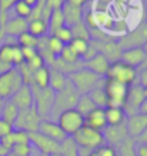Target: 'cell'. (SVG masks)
<instances>
[{
	"label": "cell",
	"mask_w": 147,
	"mask_h": 156,
	"mask_svg": "<svg viewBox=\"0 0 147 156\" xmlns=\"http://www.w3.org/2000/svg\"><path fill=\"white\" fill-rule=\"evenodd\" d=\"M67 79L70 80V83L76 90L79 92V95H87L90 90H93L96 86L101 85V77H99L97 75H94L93 72L87 70V69H80V70H76L70 73L67 76Z\"/></svg>",
	"instance_id": "cell-1"
},
{
	"label": "cell",
	"mask_w": 147,
	"mask_h": 156,
	"mask_svg": "<svg viewBox=\"0 0 147 156\" xmlns=\"http://www.w3.org/2000/svg\"><path fill=\"white\" fill-rule=\"evenodd\" d=\"M79 92L76 90V87L71 85L70 80L67 79V83L64 86V89L57 92L56 96H54V106H53L52 115H59L64 112V110H69V109H74L76 108V103L79 100Z\"/></svg>",
	"instance_id": "cell-2"
},
{
	"label": "cell",
	"mask_w": 147,
	"mask_h": 156,
	"mask_svg": "<svg viewBox=\"0 0 147 156\" xmlns=\"http://www.w3.org/2000/svg\"><path fill=\"white\" fill-rule=\"evenodd\" d=\"M106 77L111 79V80L120 82L123 85L132 86L136 83V79H137V69L128 66L121 60H116L110 63V67L107 70Z\"/></svg>",
	"instance_id": "cell-3"
},
{
	"label": "cell",
	"mask_w": 147,
	"mask_h": 156,
	"mask_svg": "<svg viewBox=\"0 0 147 156\" xmlns=\"http://www.w3.org/2000/svg\"><path fill=\"white\" fill-rule=\"evenodd\" d=\"M33 92L34 99V108L37 110V113L42 116V119H46L52 115L53 106H54V96L56 93L50 87L40 89L37 86H30Z\"/></svg>",
	"instance_id": "cell-4"
},
{
	"label": "cell",
	"mask_w": 147,
	"mask_h": 156,
	"mask_svg": "<svg viewBox=\"0 0 147 156\" xmlns=\"http://www.w3.org/2000/svg\"><path fill=\"white\" fill-rule=\"evenodd\" d=\"M22 86H23V80L16 67H12L7 72L2 73L0 75V99L9 100Z\"/></svg>",
	"instance_id": "cell-5"
},
{
	"label": "cell",
	"mask_w": 147,
	"mask_h": 156,
	"mask_svg": "<svg viewBox=\"0 0 147 156\" xmlns=\"http://www.w3.org/2000/svg\"><path fill=\"white\" fill-rule=\"evenodd\" d=\"M71 137L74 139V142L77 143L79 147H84V149H89V151H94V149H97V147H100L101 145L106 143L103 133L97 132L94 129L87 128V126H83Z\"/></svg>",
	"instance_id": "cell-6"
},
{
	"label": "cell",
	"mask_w": 147,
	"mask_h": 156,
	"mask_svg": "<svg viewBox=\"0 0 147 156\" xmlns=\"http://www.w3.org/2000/svg\"><path fill=\"white\" fill-rule=\"evenodd\" d=\"M103 89L107 95V108L123 109L124 99H126L128 92L127 85H123V83L111 80V79H106L104 83H103Z\"/></svg>",
	"instance_id": "cell-7"
},
{
	"label": "cell",
	"mask_w": 147,
	"mask_h": 156,
	"mask_svg": "<svg viewBox=\"0 0 147 156\" xmlns=\"http://www.w3.org/2000/svg\"><path fill=\"white\" fill-rule=\"evenodd\" d=\"M57 125L67 136H73L77 130H80L84 126V118L76 109H69L57 116Z\"/></svg>",
	"instance_id": "cell-8"
},
{
	"label": "cell",
	"mask_w": 147,
	"mask_h": 156,
	"mask_svg": "<svg viewBox=\"0 0 147 156\" xmlns=\"http://www.w3.org/2000/svg\"><path fill=\"white\" fill-rule=\"evenodd\" d=\"M43 119L42 116L37 113L36 108H30L26 110H20L19 116L16 119V122L13 125V129H19V130H26V132H37L39 125Z\"/></svg>",
	"instance_id": "cell-9"
},
{
	"label": "cell",
	"mask_w": 147,
	"mask_h": 156,
	"mask_svg": "<svg viewBox=\"0 0 147 156\" xmlns=\"http://www.w3.org/2000/svg\"><path fill=\"white\" fill-rule=\"evenodd\" d=\"M147 42V23H140L138 26L132 30L126 32L119 40V44L121 50L128 48H142L143 44Z\"/></svg>",
	"instance_id": "cell-10"
},
{
	"label": "cell",
	"mask_w": 147,
	"mask_h": 156,
	"mask_svg": "<svg viewBox=\"0 0 147 156\" xmlns=\"http://www.w3.org/2000/svg\"><path fill=\"white\" fill-rule=\"evenodd\" d=\"M143 100H144V92H143L142 86L137 83L128 86L127 96H126L123 105V112L126 113V116L138 113V109H140V105L143 103Z\"/></svg>",
	"instance_id": "cell-11"
},
{
	"label": "cell",
	"mask_w": 147,
	"mask_h": 156,
	"mask_svg": "<svg viewBox=\"0 0 147 156\" xmlns=\"http://www.w3.org/2000/svg\"><path fill=\"white\" fill-rule=\"evenodd\" d=\"M29 139H30V145H33L34 149L39 151L40 155L49 156V155H52V153H57L59 152V145L60 143L49 139V137H46L42 133H39V132L29 133Z\"/></svg>",
	"instance_id": "cell-12"
},
{
	"label": "cell",
	"mask_w": 147,
	"mask_h": 156,
	"mask_svg": "<svg viewBox=\"0 0 147 156\" xmlns=\"http://www.w3.org/2000/svg\"><path fill=\"white\" fill-rule=\"evenodd\" d=\"M90 44L96 49V52L106 56L111 62H116L120 59L121 55V48H120L119 42L114 40H107V42H97V40H90Z\"/></svg>",
	"instance_id": "cell-13"
},
{
	"label": "cell",
	"mask_w": 147,
	"mask_h": 156,
	"mask_svg": "<svg viewBox=\"0 0 147 156\" xmlns=\"http://www.w3.org/2000/svg\"><path fill=\"white\" fill-rule=\"evenodd\" d=\"M101 133H103L107 145H111L114 147H117L127 137H130L127 133V128H126V122L121 125H116V126H106V129Z\"/></svg>",
	"instance_id": "cell-14"
},
{
	"label": "cell",
	"mask_w": 147,
	"mask_h": 156,
	"mask_svg": "<svg viewBox=\"0 0 147 156\" xmlns=\"http://www.w3.org/2000/svg\"><path fill=\"white\" fill-rule=\"evenodd\" d=\"M39 133L44 135L46 137L52 139L57 143H62L64 139L67 137V135L62 130V128L57 125V122H52V120H47V119H43L40 125H39Z\"/></svg>",
	"instance_id": "cell-15"
},
{
	"label": "cell",
	"mask_w": 147,
	"mask_h": 156,
	"mask_svg": "<svg viewBox=\"0 0 147 156\" xmlns=\"http://www.w3.org/2000/svg\"><path fill=\"white\" fill-rule=\"evenodd\" d=\"M10 100L19 108V110H26V109L33 108L34 99H33L32 87L27 85H23L12 98H10Z\"/></svg>",
	"instance_id": "cell-16"
},
{
	"label": "cell",
	"mask_w": 147,
	"mask_h": 156,
	"mask_svg": "<svg viewBox=\"0 0 147 156\" xmlns=\"http://www.w3.org/2000/svg\"><path fill=\"white\" fill-rule=\"evenodd\" d=\"M126 128L130 137L137 139L143 133V130L147 128V116L142 113H136L126 118Z\"/></svg>",
	"instance_id": "cell-17"
},
{
	"label": "cell",
	"mask_w": 147,
	"mask_h": 156,
	"mask_svg": "<svg viewBox=\"0 0 147 156\" xmlns=\"http://www.w3.org/2000/svg\"><path fill=\"white\" fill-rule=\"evenodd\" d=\"M83 67L87 69V70L93 72L99 77H103V76L107 75V70H109V67H110V60L106 56L97 53L94 57H91L90 60L83 62Z\"/></svg>",
	"instance_id": "cell-18"
},
{
	"label": "cell",
	"mask_w": 147,
	"mask_h": 156,
	"mask_svg": "<svg viewBox=\"0 0 147 156\" xmlns=\"http://www.w3.org/2000/svg\"><path fill=\"white\" fill-rule=\"evenodd\" d=\"M146 59V53L143 52L142 48H128V49H123L121 50V55H120L119 60L124 62L126 65L132 67H138L142 66V63Z\"/></svg>",
	"instance_id": "cell-19"
},
{
	"label": "cell",
	"mask_w": 147,
	"mask_h": 156,
	"mask_svg": "<svg viewBox=\"0 0 147 156\" xmlns=\"http://www.w3.org/2000/svg\"><path fill=\"white\" fill-rule=\"evenodd\" d=\"M84 126L90 129H94L97 132H103L107 126L106 122V116H104V109L96 108L93 112L84 116Z\"/></svg>",
	"instance_id": "cell-20"
},
{
	"label": "cell",
	"mask_w": 147,
	"mask_h": 156,
	"mask_svg": "<svg viewBox=\"0 0 147 156\" xmlns=\"http://www.w3.org/2000/svg\"><path fill=\"white\" fill-rule=\"evenodd\" d=\"M27 20L22 17H13L9 19L5 24V36L6 37H19L20 34L27 32Z\"/></svg>",
	"instance_id": "cell-21"
},
{
	"label": "cell",
	"mask_w": 147,
	"mask_h": 156,
	"mask_svg": "<svg viewBox=\"0 0 147 156\" xmlns=\"http://www.w3.org/2000/svg\"><path fill=\"white\" fill-rule=\"evenodd\" d=\"M63 12V17H64V24L69 26V27H73L76 24L81 23L83 22V9L81 7H74V6L69 5V3H64L62 7Z\"/></svg>",
	"instance_id": "cell-22"
},
{
	"label": "cell",
	"mask_w": 147,
	"mask_h": 156,
	"mask_svg": "<svg viewBox=\"0 0 147 156\" xmlns=\"http://www.w3.org/2000/svg\"><path fill=\"white\" fill-rule=\"evenodd\" d=\"M27 32L30 34H33L34 37H43V36H47L49 33V24L46 20L40 19H33V20H27Z\"/></svg>",
	"instance_id": "cell-23"
},
{
	"label": "cell",
	"mask_w": 147,
	"mask_h": 156,
	"mask_svg": "<svg viewBox=\"0 0 147 156\" xmlns=\"http://www.w3.org/2000/svg\"><path fill=\"white\" fill-rule=\"evenodd\" d=\"M104 116H106L107 126L121 125V123L126 122V118H127L121 108H106L104 109Z\"/></svg>",
	"instance_id": "cell-24"
},
{
	"label": "cell",
	"mask_w": 147,
	"mask_h": 156,
	"mask_svg": "<svg viewBox=\"0 0 147 156\" xmlns=\"http://www.w3.org/2000/svg\"><path fill=\"white\" fill-rule=\"evenodd\" d=\"M19 108L16 106V105L12 102V100H5V103L2 106V110H0V118L6 120V122H9L10 125H14L16 122V119L19 116Z\"/></svg>",
	"instance_id": "cell-25"
},
{
	"label": "cell",
	"mask_w": 147,
	"mask_h": 156,
	"mask_svg": "<svg viewBox=\"0 0 147 156\" xmlns=\"http://www.w3.org/2000/svg\"><path fill=\"white\" fill-rule=\"evenodd\" d=\"M49 82H50V67L49 66L44 65L43 67L33 72V85L32 86L46 89V87H49Z\"/></svg>",
	"instance_id": "cell-26"
},
{
	"label": "cell",
	"mask_w": 147,
	"mask_h": 156,
	"mask_svg": "<svg viewBox=\"0 0 147 156\" xmlns=\"http://www.w3.org/2000/svg\"><path fill=\"white\" fill-rule=\"evenodd\" d=\"M66 83H67V76L63 75L62 72L50 67V82H49V87H50L54 93H57V92H60V90L64 89Z\"/></svg>",
	"instance_id": "cell-27"
},
{
	"label": "cell",
	"mask_w": 147,
	"mask_h": 156,
	"mask_svg": "<svg viewBox=\"0 0 147 156\" xmlns=\"http://www.w3.org/2000/svg\"><path fill=\"white\" fill-rule=\"evenodd\" d=\"M104 83V82H103ZM103 83L99 86H96L93 90H90L87 95L91 99V102L96 105V108L106 109L107 108V95H106L104 89H103Z\"/></svg>",
	"instance_id": "cell-28"
},
{
	"label": "cell",
	"mask_w": 147,
	"mask_h": 156,
	"mask_svg": "<svg viewBox=\"0 0 147 156\" xmlns=\"http://www.w3.org/2000/svg\"><path fill=\"white\" fill-rule=\"evenodd\" d=\"M49 36H52L56 30H59L60 27H63V26H66L64 24V17H63V12L62 9H56L53 10L52 13H50V17H49Z\"/></svg>",
	"instance_id": "cell-29"
},
{
	"label": "cell",
	"mask_w": 147,
	"mask_h": 156,
	"mask_svg": "<svg viewBox=\"0 0 147 156\" xmlns=\"http://www.w3.org/2000/svg\"><path fill=\"white\" fill-rule=\"evenodd\" d=\"M59 153L63 156H79V146L71 136H67L59 145Z\"/></svg>",
	"instance_id": "cell-30"
},
{
	"label": "cell",
	"mask_w": 147,
	"mask_h": 156,
	"mask_svg": "<svg viewBox=\"0 0 147 156\" xmlns=\"http://www.w3.org/2000/svg\"><path fill=\"white\" fill-rule=\"evenodd\" d=\"M79 112V113L84 118V116H87V115L90 113V112H93L96 109V105L91 102V99L89 98V95H80L79 96V100H77L76 103V108H74Z\"/></svg>",
	"instance_id": "cell-31"
},
{
	"label": "cell",
	"mask_w": 147,
	"mask_h": 156,
	"mask_svg": "<svg viewBox=\"0 0 147 156\" xmlns=\"http://www.w3.org/2000/svg\"><path fill=\"white\" fill-rule=\"evenodd\" d=\"M134 147H136V140H134L133 137H127L121 145H119V146L116 147L117 156H136Z\"/></svg>",
	"instance_id": "cell-32"
},
{
	"label": "cell",
	"mask_w": 147,
	"mask_h": 156,
	"mask_svg": "<svg viewBox=\"0 0 147 156\" xmlns=\"http://www.w3.org/2000/svg\"><path fill=\"white\" fill-rule=\"evenodd\" d=\"M0 63L13 66V44L2 43L0 44Z\"/></svg>",
	"instance_id": "cell-33"
},
{
	"label": "cell",
	"mask_w": 147,
	"mask_h": 156,
	"mask_svg": "<svg viewBox=\"0 0 147 156\" xmlns=\"http://www.w3.org/2000/svg\"><path fill=\"white\" fill-rule=\"evenodd\" d=\"M59 59L63 62H66V63H69V65H76V63H79L80 60V57L77 56L76 53L71 50V48L69 46V44H66L64 48H63V50L60 52V55H59Z\"/></svg>",
	"instance_id": "cell-34"
},
{
	"label": "cell",
	"mask_w": 147,
	"mask_h": 156,
	"mask_svg": "<svg viewBox=\"0 0 147 156\" xmlns=\"http://www.w3.org/2000/svg\"><path fill=\"white\" fill-rule=\"evenodd\" d=\"M71 29V33H73V39H81V40H86V42H90V32H89V27L86 26L83 22L76 26H73Z\"/></svg>",
	"instance_id": "cell-35"
},
{
	"label": "cell",
	"mask_w": 147,
	"mask_h": 156,
	"mask_svg": "<svg viewBox=\"0 0 147 156\" xmlns=\"http://www.w3.org/2000/svg\"><path fill=\"white\" fill-rule=\"evenodd\" d=\"M16 42L20 48H36L37 49L39 39L34 37L33 34H30L29 32H24L23 34H20L19 37L16 39Z\"/></svg>",
	"instance_id": "cell-36"
},
{
	"label": "cell",
	"mask_w": 147,
	"mask_h": 156,
	"mask_svg": "<svg viewBox=\"0 0 147 156\" xmlns=\"http://www.w3.org/2000/svg\"><path fill=\"white\" fill-rule=\"evenodd\" d=\"M13 10H14V13H16L17 17H22V19L27 20L29 17H30V14H32V10L33 9H32L29 5H26L24 2L17 0V2L13 5Z\"/></svg>",
	"instance_id": "cell-37"
},
{
	"label": "cell",
	"mask_w": 147,
	"mask_h": 156,
	"mask_svg": "<svg viewBox=\"0 0 147 156\" xmlns=\"http://www.w3.org/2000/svg\"><path fill=\"white\" fill-rule=\"evenodd\" d=\"M52 36H54L57 40H60L63 44H69V43L73 40V33H71V29L69 27V26L60 27L59 30H56Z\"/></svg>",
	"instance_id": "cell-38"
},
{
	"label": "cell",
	"mask_w": 147,
	"mask_h": 156,
	"mask_svg": "<svg viewBox=\"0 0 147 156\" xmlns=\"http://www.w3.org/2000/svg\"><path fill=\"white\" fill-rule=\"evenodd\" d=\"M69 46L71 48V50L76 53L77 56L80 57L81 60V56L86 53L87 48H89V42H86V40H81V39H73L70 43H69Z\"/></svg>",
	"instance_id": "cell-39"
},
{
	"label": "cell",
	"mask_w": 147,
	"mask_h": 156,
	"mask_svg": "<svg viewBox=\"0 0 147 156\" xmlns=\"http://www.w3.org/2000/svg\"><path fill=\"white\" fill-rule=\"evenodd\" d=\"M66 44H63L60 40H57L54 36H49L47 37V50L52 55H54V56H59L60 55V52L63 50V48H64Z\"/></svg>",
	"instance_id": "cell-40"
},
{
	"label": "cell",
	"mask_w": 147,
	"mask_h": 156,
	"mask_svg": "<svg viewBox=\"0 0 147 156\" xmlns=\"http://www.w3.org/2000/svg\"><path fill=\"white\" fill-rule=\"evenodd\" d=\"M13 137H14V145H30L29 132H26V130L14 129L13 130Z\"/></svg>",
	"instance_id": "cell-41"
},
{
	"label": "cell",
	"mask_w": 147,
	"mask_h": 156,
	"mask_svg": "<svg viewBox=\"0 0 147 156\" xmlns=\"http://www.w3.org/2000/svg\"><path fill=\"white\" fill-rule=\"evenodd\" d=\"M12 153L16 156H32V145H14L12 149Z\"/></svg>",
	"instance_id": "cell-42"
},
{
	"label": "cell",
	"mask_w": 147,
	"mask_h": 156,
	"mask_svg": "<svg viewBox=\"0 0 147 156\" xmlns=\"http://www.w3.org/2000/svg\"><path fill=\"white\" fill-rule=\"evenodd\" d=\"M24 63H26V65L29 66V69H32L33 72L44 66V60H43V57L40 56V53H37V55H36L34 57H32V59L26 60Z\"/></svg>",
	"instance_id": "cell-43"
},
{
	"label": "cell",
	"mask_w": 147,
	"mask_h": 156,
	"mask_svg": "<svg viewBox=\"0 0 147 156\" xmlns=\"http://www.w3.org/2000/svg\"><path fill=\"white\" fill-rule=\"evenodd\" d=\"M0 146L5 147L6 151H12L14 146V137H13V132L10 133V135H7V136L5 137H0Z\"/></svg>",
	"instance_id": "cell-44"
},
{
	"label": "cell",
	"mask_w": 147,
	"mask_h": 156,
	"mask_svg": "<svg viewBox=\"0 0 147 156\" xmlns=\"http://www.w3.org/2000/svg\"><path fill=\"white\" fill-rule=\"evenodd\" d=\"M13 130H14L13 125H10L9 122H6V120H3V119L0 118V137L7 136V135H10Z\"/></svg>",
	"instance_id": "cell-45"
},
{
	"label": "cell",
	"mask_w": 147,
	"mask_h": 156,
	"mask_svg": "<svg viewBox=\"0 0 147 156\" xmlns=\"http://www.w3.org/2000/svg\"><path fill=\"white\" fill-rule=\"evenodd\" d=\"M111 0H94L93 5H96V9H91V12H107V9L110 7Z\"/></svg>",
	"instance_id": "cell-46"
},
{
	"label": "cell",
	"mask_w": 147,
	"mask_h": 156,
	"mask_svg": "<svg viewBox=\"0 0 147 156\" xmlns=\"http://www.w3.org/2000/svg\"><path fill=\"white\" fill-rule=\"evenodd\" d=\"M63 5H64L63 0H46L44 2V7L49 9L50 12H53V10H56V9H62Z\"/></svg>",
	"instance_id": "cell-47"
},
{
	"label": "cell",
	"mask_w": 147,
	"mask_h": 156,
	"mask_svg": "<svg viewBox=\"0 0 147 156\" xmlns=\"http://www.w3.org/2000/svg\"><path fill=\"white\" fill-rule=\"evenodd\" d=\"M137 85L142 87H147V70L146 69H137Z\"/></svg>",
	"instance_id": "cell-48"
},
{
	"label": "cell",
	"mask_w": 147,
	"mask_h": 156,
	"mask_svg": "<svg viewBox=\"0 0 147 156\" xmlns=\"http://www.w3.org/2000/svg\"><path fill=\"white\" fill-rule=\"evenodd\" d=\"M22 53H23V57H24V62L29 60V59H32L37 55V49L36 48H22Z\"/></svg>",
	"instance_id": "cell-49"
},
{
	"label": "cell",
	"mask_w": 147,
	"mask_h": 156,
	"mask_svg": "<svg viewBox=\"0 0 147 156\" xmlns=\"http://www.w3.org/2000/svg\"><path fill=\"white\" fill-rule=\"evenodd\" d=\"M134 151H136V156H147V145L146 143H137Z\"/></svg>",
	"instance_id": "cell-50"
},
{
	"label": "cell",
	"mask_w": 147,
	"mask_h": 156,
	"mask_svg": "<svg viewBox=\"0 0 147 156\" xmlns=\"http://www.w3.org/2000/svg\"><path fill=\"white\" fill-rule=\"evenodd\" d=\"M66 3L74 6V7H81L83 9V6L87 3V0H66Z\"/></svg>",
	"instance_id": "cell-51"
},
{
	"label": "cell",
	"mask_w": 147,
	"mask_h": 156,
	"mask_svg": "<svg viewBox=\"0 0 147 156\" xmlns=\"http://www.w3.org/2000/svg\"><path fill=\"white\" fill-rule=\"evenodd\" d=\"M134 140H136L137 143H146V145H147V128L144 129L142 135H140L137 139H134Z\"/></svg>",
	"instance_id": "cell-52"
},
{
	"label": "cell",
	"mask_w": 147,
	"mask_h": 156,
	"mask_svg": "<svg viewBox=\"0 0 147 156\" xmlns=\"http://www.w3.org/2000/svg\"><path fill=\"white\" fill-rule=\"evenodd\" d=\"M138 113L146 115V116H147V99H144V100H143V103L140 105V109H138Z\"/></svg>",
	"instance_id": "cell-53"
},
{
	"label": "cell",
	"mask_w": 147,
	"mask_h": 156,
	"mask_svg": "<svg viewBox=\"0 0 147 156\" xmlns=\"http://www.w3.org/2000/svg\"><path fill=\"white\" fill-rule=\"evenodd\" d=\"M22 2H24L26 5H29L32 9H34V7L39 5V0H22Z\"/></svg>",
	"instance_id": "cell-54"
},
{
	"label": "cell",
	"mask_w": 147,
	"mask_h": 156,
	"mask_svg": "<svg viewBox=\"0 0 147 156\" xmlns=\"http://www.w3.org/2000/svg\"><path fill=\"white\" fill-rule=\"evenodd\" d=\"M138 69H146L147 70V56H146V59H144V62L142 63V66L138 67Z\"/></svg>",
	"instance_id": "cell-55"
},
{
	"label": "cell",
	"mask_w": 147,
	"mask_h": 156,
	"mask_svg": "<svg viewBox=\"0 0 147 156\" xmlns=\"http://www.w3.org/2000/svg\"><path fill=\"white\" fill-rule=\"evenodd\" d=\"M142 49H143V52L146 53V56H147V42H146V43H144V44H143V46H142Z\"/></svg>",
	"instance_id": "cell-56"
},
{
	"label": "cell",
	"mask_w": 147,
	"mask_h": 156,
	"mask_svg": "<svg viewBox=\"0 0 147 156\" xmlns=\"http://www.w3.org/2000/svg\"><path fill=\"white\" fill-rule=\"evenodd\" d=\"M143 92H144V99H147V87H143Z\"/></svg>",
	"instance_id": "cell-57"
},
{
	"label": "cell",
	"mask_w": 147,
	"mask_h": 156,
	"mask_svg": "<svg viewBox=\"0 0 147 156\" xmlns=\"http://www.w3.org/2000/svg\"><path fill=\"white\" fill-rule=\"evenodd\" d=\"M44 2H46V0H39V5H40V6H44Z\"/></svg>",
	"instance_id": "cell-58"
},
{
	"label": "cell",
	"mask_w": 147,
	"mask_h": 156,
	"mask_svg": "<svg viewBox=\"0 0 147 156\" xmlns=\"http://www.w3.org/2000/svg\"><path fill=\"white\" fill-rule=\"evenodd\" d=\"M49 156H63V155H60V153L57 152V153H52V155H49Z\"/></svg>",
	"instance_id": "cell-59"
},
{
	"label": "cell",
	"mask_w": 147,
	"mask_h": 156,
	"mask_svg": "<svg viewBox=\"0 0 147 156\" xmlns=\"http://www.w3.org/2000/svg\"><path fill=\"white\" fill-rule=\"evenodd\" d=\"M3 103H5V100L0 99V110H2V106H3Z\"/></svg>",
	"instance_id": "cell-60"
},
{
	"label": "cell",
	"mask_w": 147,
	"mask_h": 156,
	"mask_svg": "<svg viewBox=\"0 0 147 156\" xmlns=\"http://www.w3.org/2000/svg\"><path fill=\"white\" fill-rule=\"evenodd\" d=\"M7 156H16V155H13V153H12V152H10V153H9V155H7Z\"/></svg>",
	"instance_id": "cell-61"
},
{
	"label": "cell",
	"mask_w": 147,
	"mask_h": 156,
	"mask_svg": "<svg viewBox=\"0 0 147 156\" xmlns=\"http://www.w3.org/2000/svg\"><path fill=\"white\" fill-rule=\"evenodd\" d=\"M40 156H47V155H40Z\"/></svg>",
	"instance_id": "cell-62"
},
{
	"label": "cell",
	"mask_w": 147,
	"mask_h": 156,
	"mask_svg": "<svg viewBox=\"0 0 147 156\" xmlns=\"http://www.w3.org/2000/svg\"><path fill=\"white\" fill-rule=\"evenodd\" d=\"M146 6H147V0H146Z\"/></svg>",
	"instance_id": "cell-63"
},
{
	"label": "cell",
	"mask_w": 147,
	"mask_h": 156,
	"mask_svg": "<svg viewBox=\"0 0 147 156\" xmlns=\"http://www.w3.org/2000/svg\"><path fill=\"white\" fill-rule=\"evenodd\" d=\"M63 2H64V3H66V0H63Z\"/></svg>",
	"instance_id": "cell-64"
}]
</instances>
